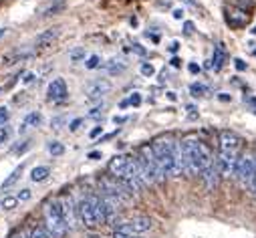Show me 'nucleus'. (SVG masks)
I'll return each instance as SVG.
<instances>
[{"instance_id":"1","label":"nucleus","mask_w":256,"mask_h":238,"mask_svg":"<svg viewBox=\"0 0 256 238\" xmlns=\"http://www.w3.org/2000/svg\"><path fill=\"white\" fill-rule=\"evenodd\" d=\"M182 150H184V160H186V174H190V176H198L214 164L212 150L208 148V144H204L196 136L184 138Z\"/></svg>"},{"instance_id":"2","label":"nucleus","mask_w":256,"mask_h":238,"mask_svg":"<svg viewBox=\"0 0 256 238\" xmlns=\"http://www.w3.org/2000/svg\"><path fill=\"white\" fill-rule=\"evenodd\" d=\"M154 152H156V158L166 174V178H178L180 176V170H178V164H176V140L172 138H158L154 144H152Z\"/></svg>"},{"instance_id":"3","label":"nucleus","mask_w":256,"mask_h":238,"mask_svg":"<svg viewBox=\"0 0 256 238\" xmlns=\"http://www.w3.org/2000/svg\"><path fill=\"white\" fill-rule=\"evenodd\" d=\"M138 162H140L142 172H144L146 180H148V186L164 182L166 174H164V170H162V166H160V162H158V158H156V152H154L152 144H146V146L140 148Z\"/></svg>"},{"instance_id":"4","label":"nucleus","mask_w":256,"mask_h":238,"mask_svg":"<svg viewBox=\"0 0 256 238\" xmlns=\"http://www.w3.org/2000/svg\"><path fill=\"white\" fill-rule=\"evenodd\" d=\"M42 218H44V230L52 236V238H65L67 234V222L62 218L58 200H48L42 208Z\"/></svg>"},{"instance_id":"5","label":"nucleus","mask_w":256,"mask_h":238,"mask_svg":"<svg viewBox=\"0 0 256 238\" xmlns=\"http://www.w3.org/2000/svg\"><path fill=\"white\" fill-rule=\"evenodd\" d=\"M99 188H101V194L107 196L109 200H113L117 206L127 204L134 198V192L123 184V180H117L113 176H103L99 180Z\"/></svg>"},{"instance_id":"6","label":"nucleus","mask_w":256,"mask_h":238,"mask_svg":"<svg viewBox=\"0 0 256 238\" xmlns=\"http://www.w3.org/2000/svg\"><path fill=\"white\" fill-rule=\"evenodd\" d=\"M123 184L130 188L134 194H136V192H144V190L148 188V180H146V176H144V172H142V166H140L138 158L130 162L127 174L123 176Z\"/></svg>"},{"instance_id":"7","label":"nucleus","mask_w":256,"mask_h":238,"mask_svg":"<svg viewBox=\"0 0 256 238\" xmlns=\"http://www.w3.org/2000/svg\"><path fill=\"white\" fill-rule=\"evenodd\" d=\"M154 228V220L148 218V216H136V218H130V220H123L121 224H117V232H123V234H132V236H140V234H146Z\"/></svg>"},{"instance_id":"8","label":"nucleus","mask_w":256,"mask_h":238,"mask_svg":"<svg viewBox=\"0 0 256 238\" xmlns=\"http://www.w3.org/2000/svg\"><path fill=\"white\" fill-rule=\"evenodd\" d=\"M254 172H256V158H252V156L238 158V164H236V170H234V178L244 188L250 186L252 178H254Z\"/></svg>"},{"instance_id":"9","label":"nucleus","mask_w":256,"mask_h":238,"mask_svg":"<svg viewBox=\"0 0 256 238\" xmlns=\"http://www.w3.org/2000/svg\"><path fill=\"white\" fill-rule=\"evenodd\" d=\"M77 218H79V222L85 228H97L99 226V220H97V214H95V206L91 202V196L79 200V204H77Z\"/></svg>"},{"instance_id":"10","label":"nucleus","mask_w":256,"mask_h":238,"mask_svg":"<svg viewBox=\"0 0 256 238\" xmlns=\"http://www.w3.org/2000/svg\"><path fill=\"white\" fill-rule=\"evenodd\" d=\"M218 144H220V152H226V154H240V148H242V138L230 130H224L220 132L218 136Z\"/></svg>"},{"instance_id":"11","label":"nucleus","mask_w":256,"mask_h":238,"mask_svg":"<svg viewBox=\"0 0 256 238\" xmlns=\"http://www.w3.org/2000/svg\"><path fill=\"white\" fill-rule=\"evenodd\" d=\"M58 200V206H60V212H62V218L67 222V228H75V222L79 220L77 218V206L71 198V194H62Z\"/></svg>"},{"instance_id":"12","label":"nucleus","mask_w":256,"mask_h":238,"mask_svg":"<svg viewBox=\"0 0 256 238\" xmlns=\"http://www.w3.org/2000/svg\"><path fill=\"white\" fill-rule=\"evenodd\" d=\"M214 162H216V168H218L220 176L222 178H230V176H234V170H236V164H238V156L236 154L218 152V158Z\"/></svg>"},{"instance_id":"13","label":"nucleus","mask_w":256,"mask_h":238,"mask_svg":"<svg viewBox=\"0 0 256 238\" xmlns=\"http://www.w3.org/2000/svg\"><path fill=\"white\" fill-rule=\"evenodd\" d=\"M111 89H113V85H111L109 79H95V81H91V83L87 85V89H85V97H87L89 101H97V99L105 97Z\"/></svg>"},{"instance_id":"14","label":"nucleus","mask_w":256,"mask_h":238,"mask_svg":"<svg viewBox=\"0 0 256 238\" xmlns=\"http://www.w3.org/2000/svg\"><path fill=\"white\" fill-rule=\"evenodd\" d=\"M130 162H132V158H127L123 154H117L115 158H111V162L107 166L109 176L117 178V180H123V176L127 174V168H130Z\"/></svg>"},{"instance_id":"15","label":"nucleus","mask_w":256,"mask_h":238,"mask_svg":"<svg viewBox=\"0 0 256 238\" xmlns=\"http://www.w3.org/2000/svg\"><path fill=\"white\" fill-rule=\"evenodd\" d=\"M67 95H69L67 83L62 81L60 77H56V79H52V81L48 83V89H46V97H48L50 101H65V99H67Z\"/></svg>"},{"instance_id":"16","label":"nucleus","mask_w":256,"mask_h":238,"mask_svg":"<svg viewBox=\"0 0 256 238\" xmlns=\"http://www.w3.org/2000/svg\"><path fill=\"white\" fill-rule=\"evenodd\" d=\"M200 176H202V180H204V184H206L208 190H214V188L218 186V182H220V178H222L220 172H218V168H216V162H214L210 168H206Z\"/></svg>"},{"instance_id":"17","label":"nucleus","mask_w":256,"mask_h":238,"mask_svg":"<svg viewBox=\"0 0 256 238\" xmlns=\"http://www.w3.org/2000/svg\"><path fill=\"white\" fill-rule=\"evenodd\" d=\"M226 20H228L230 26L240 28V26H244L248 22V12H244V10H228L226 12Z\"/></svg>"},{"instance_id":"18","label":"nucleus","mask_w":256,"mask_h":238,"mask_svg":"<svg viewBox=\"0 0 256 238\" xmlns=\"http://www.w3.org/2000/svg\"><path fill=\"white\" fill-rule=\"evenodd\" d=\"M56 36H58V28L54 26V28H48V30H44V32H40L38 36H36V46H40V48H44V46H48V44H52L54 40H56Z\"/></svg>"},{"instance_id":"19","label":"nucleus","mask_w":256,"mask_h":238,"mask_svg":"<svg viewBox=\"0 0 256 238\" xmlns=\"http://www.w3.org/2000/svg\"><path fill=\"white\" fill-rule=\"evenodd\" d=\"M224 61H226V48L222 42H218L214 46V56H212V69L214 71H220L224 67Z\"/></svg>"},{"instance_id":"20","label":"nucleus","mask_w":256,"mask_h":238,"mask_svg":"<svg viewBox=\"0 0 256 238\" xmlns=\"http://www.w3.org/2000/svg\"><path fill=\"white\" fill-rule=\"evenodd\" d=\"M22 172H24V164H20V166H16L12 172H10V176L6 178V180L2 182V190H8V188H12L16 182H18V178L22 176Z\"/></svg>"},{"instance_id":"21","label":"nucleus","mask_w":256,"mask_h":238,"mask_svg":"<svg viewBox=\"0 0 256 238\" xmlns=\"http://www.w3.org/2000/svg\"><path fill=\"white\" fill-rule=\"evenodd\" d=\"M105 69H107L109 75H119V73H123L127 69V63H123L121 58H111V61H107Z\"/></svg>"},{"instance_id":"22","label":"nucleus","mask_w":256,"mask_h":238,"mask_svg":"<svg viewBox=\"0 0 256 238\" xmlns=\"http://www.w3.org/2000/svg\"><path fill=\"white\" fill-rule=\"evenodd\" d=\"M48 176H50V168L48 166H36L30 172V180L32 182H42V180H46Z\"/></svg>"},{"instance_id":"23","label":"nucleus","mask_w":256,"mask_h":238,"mask_svg":"<svg viewBox=\"0 0 256 238\" xmlns=\"http://www.w3.org/2000/svg\"><path fill=\"white\" fill-rule=\"evenodd\" d=\"M18 204H20V200H18L16 196H4L2 200H0V210H4V212H12Z\"/></svg>"},{"instance_id":"24","label":"nucleus","mask_w":256,"mask_h":238,"mask_svg":"<svg viewBox=\"0 0 256 238\" xmlns=\"http://www.w3.org/2000/svg\"><path fill=\"white\" fill-rule=\"evenodd\" d=\"M40 122H42V115H40V113H36V111H32V113H28V115H26L24 124H22V130H26V128H34V126H40Z\"/></svg>"},{"instance_id":"25","label":"nucleus","mask_w":256,"mask_h":238,"mask_svg":"<svg viewBox=\"0 0 256 238\" xmlns=\"http://www.w3.org/2000/svg\"><path fill=\"white\" fill-rule=\"evenodd\" d=\"M46 150H48V154H50L52 158H58V156L65 154V146H62L60 142H48V144H46Z\"/></svg>"},{"instance_id":"26","label":"nucleus","mask_w":256,"mask_h":238,"mask_svg":"<svg viewBox=\"0 0 256 238\" xmlns=\"http://www.w3.org/2000/svg\"><path fill=\"white\" fill-rule=\"evenodd\" d=\"M206 91H208V87L202 85V83H192V85H190V93L194 95V97H200V95H204Z\"/></svg>"},{"instance_id":"27","label":"nucleus","mask_w":256,"mask_h":238,"mask_svg":"<svg viewBox=\"0 0 256 238\" xmlns=\"http://www.w3.org/2000/svg\"><path fill=\"white\" fill-rule=\"evenodd\" d=\"M99 65H101V56H99V54H91L87 61H85V67H87V69H97Z\"/></svg>"},{"instance_id":"28","label":"nucleus","mask_w":256,"mask_h":238,"mask_svg":"<svg viewBox=\"0 0 256 238\" xmlns=\"http://www.w3.org/2000/svg\"><path fill=\"white\" fill-rule=\"evenodd\" d=\"M140 71H142L144 77H154V75H156V67H154L152 63H144V65L140 67Z\"/></svg>"},{"instance_id":"29","label":"nucleus","mask_w":256,"mask_h":238,"mask_svg":"<svg viewBox=\"0 0 256 238\" xmlns=\"http://www.w3.org/2000/svg\"><path fill=\"white\" fill-rule=\"evenodd\" d=\"M28 236H30V238H52L44 228H32Z\"/></svg>"},{"instance_id":"30","label":"nucleus","mask_w":256,"mask_h":238,"mask_svg":"<svg viewBox=\"0 0 256 238\" xmlns=\"http://www.w3.org/2000/svg\"><path fill=\"white\" fill-rule=\"evenodd\" d=\"M69 56L73 61H81V58H85V48H73V50H69Z\"/></svg>"},{"instance_id":"31","label":"nucleus","mask_w":256,"mask_h":238,"mask_svg":"<svg viewBox=\"0 0 256 238\" xmlns=\"http://www.w3.org/2000/svg\"><path fill=\"white\" fill-rule=\"evenodd\" d=\"M16 198H18L20 202H28V200L32 198V192H30L28 188H22V190H20V192L16 194Z\"/></svg>"},{"instance_id":"32","label":"nucleus","mask_w":256,"mask_h":238,"mask_svg":"<svg viewBox=\"0 0 256 238\" xmlns=\"http://www.w3.org/2000/svg\"><path fill=\"white\" fill-rule=\"evenodd\" d=\"M103 111H105V109H103V105H95V107H93V109L87 113V117L97 119V117H101V115H103Z\"/></svg>"},{"instance_id":"33","label":"nucleus","mask_w":256,"mask_h":238,"mask_svg":"<svg viewBox=\"0 0 256 238\" xmlns=\"http://www.w3.org/2000/svg\"><path fill=\"white\" fill-rule=\"evenodd\" d=\"M8 138H10V130H8L6 126H4V128L0 126V146H2L4 142H8Z\"/></svg>"},{"instance_id":"34","label":"nucleus","mask_w":256,"mask_h":238,"mask_svg":"<svg viewBox=\"0 0 256 238\" xmlns=\"http://www.w3.org/2000/svg\"><path fill=\"white\" fill-rule=\"evenodd\" d=\"M8 117H10V111L6 107H0V126H4L8 122Z\"/></svg>"},{"instance_id":"35","label":"nucleus","mask_w":256,"mask_h":238,"mask_svg":"<svg viewBox=\"0 0 256 238\" xmlns=\"http://www.w3.org/2000/svg\"><path fill=\"white\" fill-rule=\"evenodd\" d=\"M127 101H130L132 107H140V105H142V95H140V93H132V97L127 99Z\"/></svg>"},{"instance_id":"36","label":"nucleus","mask_w":256,"mask_h":238,"mask_svg":"<svg viewBox=\"0 0 256 238\" xmlns=\"http://www.w3.org/2000/svg\"><path fill=\"white\" fill-rule=\"evenodd\" d=\"M81 124H83V119H81V117H77V119H73V122H71V126H69V130H71V132H77Z\"/></svg>"},{"instance_id":"37","label":"nucleus","mask_w":256,"mask_h":238,"mask_svg":"<svg viewBox=\"0 0 256 238\" xmlns=\"http://www.w3.org/2000/svg\"><path fill=\"white\" fill-rule=\"evenodd\" d=\"M234 67H236V71H246V63L242 58H234Z\"/></svg>"},{"instance_id":"38","label":"nucleus","mask_w":256,"mask_h":238,"mask_svg":"<svg viewBox=\"0 0 256 238\" xmlns=\"http://www.w3.org/2000/svg\"><path fill=\"white\" fill-rule=\"evenodd\" d=\"M132 50H134L136 54H140V56H146V48H144L142 44H138V42H136V44L132 46Z\"/></svg>"},{"instance_id":"39","label":"nucleus","mask_w":256,"mask_h":238,"mask_svg":"<svg viewBox=\"0 0 256 238\" xmlns=\"http://www.w3.org/2000/svg\"><path fill=\"white\" fill-rule=\"evenodd\" d=\"M188 71H190L192 75H198V73H200V65H198V63H190V65H188Z\"/></svg>"},{"instance_id":"40","label":"nucleus","mask_w":256,"mask_h":238,"mask_svg":"<svg viewBox=\"0 0 256 238\" xmlns=\"http://www.w3.org/2000/svg\"><path fill=\"white\" fill-rule=\"evenodd\" d=\"M248 190H250V194H252V196L256 198V172H254V178H252V182H250Z\"/></svg>"},{"instance_id":"41","label":"nucleus","mask_w":256,"mask_h":238,"mask_svg":"<svg viewBox=\"0 0 256 238\" xmlns=\"http://www.w3.org/2000/svg\"><path fill=\"white\" fill-rule=\"evenodd\" d=\"M184 32H186V34H192V32H194V22H190V20L184 22Z\"/></svg>"},{"instance_id":"42","label":"nucleus","mask_w":256,"mask_h":238,"mask_svg":"<svg viewBox=\"0 0 256 238\" xmlns=\"http://www.w3.org/2000/svg\"><path fill=\"white\" fill-rule=\"evenodd\" d=\"M89 160H93V162H97V160H101L103 158V154L101 152H89V156H87Z\"/></svg>"},{"instance_id":"43","label":"nucleus","mask_w":256,"mask_h":238,"mask_svg":"<svg viewBox=\"0 0 256 238\" xmlns=\"http://www.w3.org/2000/svg\"><path fill=\"white\" fill-rule=\"evenodd\" d=\"M10 238H30V236H28V234H26L24 230H16V232H14V234H12Z\"/></svg>"},{"instance_id":"44","label":"nucleus","mask_w":256,"mask_h":238,"mask_svg":"<svg viewBox=\"0 0 256 238\" xmlns=\"http://www.w3.org/2000/svg\"><path fill=\"white\" fill-rule=\"evenodd\" d=\"M26 148H28V142H24V144H22V146H16V148H14V150H12V152H14V154H22V152H24V150H26Z\"/></svg>"},{"instance_id":"45","label":"nucleus","mask_w":256,"mask_h":238,"mask_svg":"<svg viewBox=\"0 0 256 238\" xmlns=\"http://www.w3.org/2000/svg\"><path fill=\"white\" fill-rule=\"evenodd\" d=\"M113 238H138V236H132V234H123V232H117V230H115Z\"/></svg>"},{"instance_id":"46","label":"nucleus","mask_w":256,"mask_h":238,"mask_svg":"<svg viewBox=\"0 0 256 238\" xmlns=\"http://www.w3.org/2000/svg\"><path fill=\"white\" fill-rule=\"evenodd\" d=\"M172 14H174V18H178V20H180V18H184V10H182V8H176Z\"/></svg>"},{"instance_id":"47","label":"nucleus","mask_w":256,"mask_h":238,"mask_svg":"<svg viewBox=\"0 0 256 238\" xmlns=\"http://www.w3.org/2000/svg\"><path fill=\"white\" fill-rule=\"evenodd\" d=\"M34 77H36L34 73H26V75H24V83H32V81H34Z\"/></svg>"},{"instance_id":"48","label":"nucleus","mask_w":256,"mask_h":238,"mask_svg":"<svg viewBox=\"0 0 256 238\" xmlns=\"http://www.w3.org/2000/svg\"><path fill=\"white\" fill-rule=\"evenodd\" d=\"M178 48H180V42H178V40H174V42L170 44V50H172V52H176Z\"/></svg>"},{"instance_id":"49","label":"nucleus","mask_w":256,"mask_h":238,"mask_svg":"<svg viewBox=\"0 0 256 238\" xmlns=\"http://www.w3.org/2000/svg\"><path fill=\"white\" fill-rule=\"evenodd\" d=\"M123 122H127V117H113V124H123Z\"/></svg>"},{"instance_id":"50","label":"nucleus","mask_w":256,"mask_h":238,"mask_svg":"<svg viewBox=\"0 0 256 238\" xmlns=\"http://www.w3.org/2000/svg\"><path fill=\"white\" fill-rule=\"evenodd\" d=\"M99 134H101V126H99V128H95V130H93V132H91V138H93V140H95V138H97V136H99Z\"/></svg>"},{"instance_id":"51","label":"nucleus","mask_w":256,"mask_h":238,"mask_svg":"<svg viewBox=\"0 0 256 238\" xmlns=\"http://www.w3.org/2000/svg\"><path fill=\"white\" fill-rule=\"evenodd\" d=\"M172 65H174V67H180V58H178V56L172 58Z\"/></svg>"},{"instance_id":"52","label":"nucleus","mask_w":256,"mask_h":238,"mask_svg":"<svg viewBox=\"0 0 256 238\" xmlns=\"http://www.w3.org/2000/svg\"><path fill=\"white\" fill-rule=\"evenodd\" d=\"M218 99H220V101H230V97H228V95H218Z\"/></svg>"},{"instance_id":"53","label":"nucleus","mask_w":256,"mask_h":238,"mask_svg":"<svg viewBox=\"0 0 256 238\" xmlns=\"http://www.w3.org/2000/svg\"><path fill=\"white\" fill-rule=\"evenodd\" d=\"M4 32H6V28H0V38L4 36Z\"/></svg>"},{"instance_id":"54","label":"nucleus","mask_w":256,"mask_h":238,"mask_svg":"<svg viewBox=\"0 0 256 238\" xmlns=\"http://www.w3.org/2000/svg\"><path fill=\"white\" fill-rule=\"evenodd\" d=\"M89 238H103V236H101V234H91Z\"/></svg>"},{"instance_id":"55","label":"nucleus","mask_w":256,"mask_h":238,"mask_svg":"<svg viewBox=\"0 0 256 238\" xmlns=\"http://www.w3.org/2000/svg\"><path fill=\"white\" fill-rule=\"evenodd\" d=\"M186 2H190V4H194V2H196V0H186Z\"/></svg>"},{"instance_id":"56","label":"nucleus","mask_w":256,"mask_h":238,"mask_svg":"<svg viewBox=\"0 0 256 238\" xmlns=\"http://www.w3.org/2000/svg\"><path fill=\"white\" fill-rule=\"evenodd\" d=\"M252 34H256V26H254V28H252Z\"/></svg>"},{"instance_id":"57","label":"nucleus","mask_w":256,"mask_h":238,"mask_svg":"<svg viewBox=\"0 0 256 238\" xmlns=\"http://www.w3.org/2000/svg\"><path fill=\"white\" fill-rule=\"evenodd\" d=\"M254 54H256V48H254Z\"/></svg>"},{"instance_id":"58","label":"nucleus","mask_w":256,"mask_h":238,"mask_svg":"<svg viewBox=\"0 0 256 238\" xmlns=\"http://www.w3.org/2000/svg\"><path fill=\"white\" fill-rule=\"evenodd\" d=\"M0 91H2V89H0Z\"/></svg>"}]
</instances>
